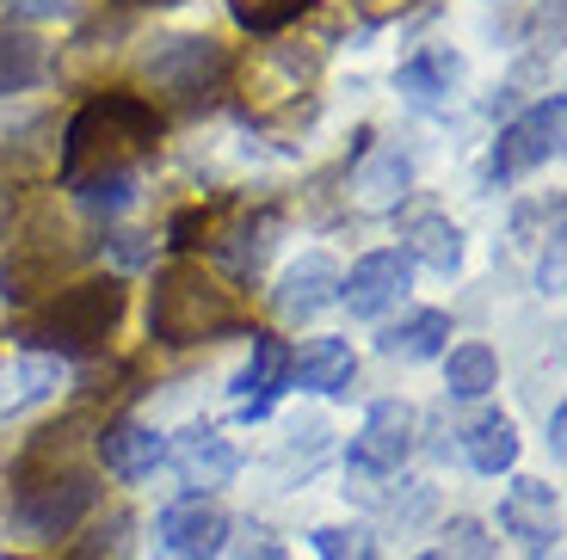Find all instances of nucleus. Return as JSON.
Listing matches in <instances>:
<instances>
[{
  "instance_id": "1",
  "label": "nucleus",
  "mask_w": 567,
  "mask_h": 560,
  "mask_svg": "<svg viewBox=\"0 0 567 560\" xmlns=\"http://www.w3.org/2000/svg\"><path fill=\"white\" fill-rule=\"evenodd\" d=\"M161 148V112L142 93H100L62 129V160L56 185L62 191H93L112 179H136L142 160Z\"/></svg>"
},
{
  "instance_id": "2",
  "label": "nucleus",
  "mask_w": 567,
  "mask_h": 560,
  "mask_svg": "<svg viewBox=\"0 0 567 560\" xmlns=\"http://www.w3.org/2000/svg\"><path fill=\"white\" fill-rule=\"evenodd\" d=\"M247 326L241 302L216 271H204L198 259H167L155 271L148 290V339L161 351H185V345H210V339Z\"/></svg>"
},
{
  "instance_id": "3",
  "label": "nucleus",
  "mask_w": 567,
  "mask_h": 560,
  "mask_svg": "<svg viewBox=\"0 0 567 560\" xmlns=\"http://www.w3.org/2000/svg\"><path fill=\"white\" fill-rule=\"evenodd\" d=\"M130 309L124 278H81L62 283L38 302V314L25 321V345L38 357H93V351L112 345L117 321Z\"/></svg>"
},
{
  "instance_id": "4",
  "label": "nucleus",
  "mask_w": 567,
  "mask_h": 560,
  "mask_svg": "<svg viewBox=\"0 0 567 560\" xmlns=\"http://www.w3.org/2000/svg\"><path fill=\"white\" fill-rule=\"evenodd\" d=\"M19 499H13V530L25 536V542H62V536H74L86 518H93V505H100V480H93V468H43V475H25L13 480Z\"/></svg>"
},
{
  "instance_id": "5",
  "label": "nucleus",
  "mask_w": 567,
  "mask_h": 560,
  "mask_svg": "<svg viewBox=\"0 0 567 560\" xmlns=\"http://www.w3.org/2000/svg\"><path fill=\"white\" fill-rule=\"evenodd\" d=\"M74 235L62 228L56 210H31V222L19 228V240H7L0 259V295L7 302H31L38 290H56V278L74 266Z\"/></svg>"
},
{
  "instance_id": "6",
  "label": "nucleus",
  "mask_w": 567,
  "mask_h": 560,
  "mask_svg": "<svg viewBox=\"0 0 567 560\" xmlns=\"http://www.w3.org/2000/svg\"><path fill=\"white\" fill-rule=\"evenodd\" d=\"M223 74H228V50L216 38H198V31L155 38V50L142 56V81L167 98H198L204 86H216Z\"/></svg>"
},
{
  "instance_id": "7",
  "label": "nucleus",
  "mask_w": 567,
  "mask_h": 560,
  "mask_svg": "<svg viewBox=\"0 0 567 560\" xmlns=\"http://www.w3.org/2000/svg\"><path fill=\"white\" fill-rule=\"evenodd\" d=\"M561 129H567V98H561V93L537 98L525 117H512V124L499 129L494 167H487V173H494V179H518V173L555 160V155H561Z\"/></svg>"
},
{
  "instance_id": "8",
  "label": "nucleus",
  "mask_w": 567,
  "mask_h": 560,
  "mask_svg": "<svg viewBox=\"0 0 567 560\" xmlns=\"http://www.w3.org/2000/svg\"><path fill=\"white\" fill-rule=\"evenodd\" d=\"M413 449V406L408 401H377L358 425L352 449H346V468L358 480H377V475H395Z\"/></svg>"
},
{
  "instance_id": "9",
  "label": "nucleus",
  "mask_w": 567,
  "mask_h": 560,
  "mask_svg": "<svg viewBox=\"0 0 567 560\" xmlns=\"http://www.w3.org/2000/svg\"><path fill=\"white\" fill-rule=\"evenodd\" d=\"M155 542L167 560H216L228 548V518L204 499V492H192V499L167 505L155 518Z\"/></svg>"
},
{
  "instance_id": "10",
  "label": "nucleus",
  "mask_w": 567,
  "mask_h": 560,
  "mask_svg": "<svg viewBox=\"0 0 567 560\" xmlns=\"http://www.w3.org/2000/svg\"><path fill=\"white\" fill-rule=\"evenodd\" d=\"M408 283H413V259L395 247H383V252H364V259L340 278V302L358 321H377L383 309H395L401 295H408Z\"/></svg>"
},
{
  "instance_id": "11",
  "label": "nucleus",
  "mask_w": 567,
  "mask_h": 560,
  "mask_svg": "<svg viewBox=\"0 0 567 560\" xmlns=\"http://www.w3.org/2000/svg\"><path fill=\"white\" fill-rule=\"evenodd\" d=\"M93 449H100L105 475H117V480H142V475H155V463H167V437H161L155 425H142L136 413L105 419L100 437H93Z\"/></svg>"
},
{
  "instance_id": "12",
  "label": "nucleus",
  "mask_w": 567,
  "mask_h": 560,
  "mask_svg": "<svg viewBox=\"0 0 567 560\" xmlns=\"http://www.w3.org/2000/svg\"><path fill=\"white\" fill-rule=\"evenodd\" d=\"M499 530L518 536L525 548H555L561 542V505H555L549 480H512V492L499 499Z\"/></svg>"
},
{
  "instance_id": "13",
  "label": "nucleus",
  "mask_w": 567,
  "mask_h": 560,
  "mask_svg": "<svg viewBox=\"0 0 567 560\" xmlns=\"http://www.w3.org/2000/svg\"><path fill=\"white\" fill-rule=\"evenodd\" d=\"M167 456H173V475H179L192 492L223 487V480L241 475V449L228 444L223 432H210V425H192V432H179Z\"/></svg>"
},
{
  "instance_id": "14",
  "label": "nucleus",
  "mask_w": 567,
  "mask_h": 560,
  "mask_svg": "<svg viewBox=\"0 0 567 560\" xmlns=\"http://www.w3.org/2000/svg\"><path fill=\"white\" fill-rule=\"evenodd\" d=\"M333 295H340V266H333L327 252H302L297 266L278 278V290H271V309H278L284 321H315V314H321Z\"/></svg>"
},
{
  "instance_id": "15",
  "label": "nucleus",
  "mask_w": 567,
  "mask_h": 560,
  "mask_svg": "<svg viewBox=\"0 0 567 560\" xmlns=\"http://www.w3.org/2000/svg\"><path fill=\"white\" fill-rule=\"evenodd\" d=\"M290 388V345L271 333H254V357L235 376V394H241V419H266L271 401Z\"/></svg>"
},
{
  "instance_id": "16",
  "label": "nucleus",
  "mask_w": 567,
  "mask_h": 560,
  "mask_svg": "<svg viewBox=\"0 0 567 560\" xmlns=\"http://www.w3.org/2000/svg\"><path fill=\"white\" fill-rule=\"evenodd\" d=\"M358 376V357L346 339H309L302 351H290V388L302 394H346Z\"/></svg>"
},
{
  "instance_id": "17",
  "label": "nucleus",
  "mask_w": 567,
  "mask_h": 560,
  "mask_svg": "<svg viewBox=\"0 0 567 560\" xmlns=\"http://www.w3.org/2000/svg\"><path fill=\"white\" fill-rule=\"evenodd\" d=\"M56 388H62V364H56V357L19 351L13 364H0V419H19L25 406L50 401Z\"/></svg>"
},
{
  "instance_id": "18",
  "label": "nucleus",
  "mask_w": 567,
  "mask_h": 560,
  "mask_svg": "<svg viewBox=\"0 0 567 560\" xmlns=\"http://www.w3.org/2000/svg\"><path fill=\"white\" fill-rule=\"evenodd\" d=\"M444 345H451V314L444 309H420V314H408V321L377 333V351H383V357H401V364L444 357Z\"/></svg>"
},
{
  "instance_id": "19",
  "label": "nucleus",
  "mask_w": 567,
  "mask_h": 560,
  "mask_svg": "<svg viewBox=\"0 0 567 560\" xmlns=\"http://www.w3.org/2000/svg\"><path fill=\"white\" fill-rule=\"evenodd\" d=\"M463 456L475 475H512L518 468V425L506 413H482V419L463 432Z\"/></svg>"
},
{
  "instance_id": "20",
  "label": "nucleus",
  "mask_w": 567,
  "mask_h": 560,
  "mask_svg": "<svg viewBox=\"0 0 567 560\" xmlns=\"http://www.w3.org/2000/svg\"><path fill=\"white\" fill-rule=\"evenodd\" d=\"M408 259H420V266H432L439 278H456L463 271V228L451 222V216H413L408 228Z\"/></svg>"
},
{
  "instance_id": "21",
  "label": "nucleus",
  "mask_w": 567,
  "mask_h": 560,
  "mask_svg": "<svg viewBox=\"0 0 567 560\" xmlns=\"http://www.w3.org/2000/svg\"><path fill=\"white\" fill-rule=\"evenodd\" d=\"M456 81H463V62H456L451 50H420V56H408L401 74H395V86L413 98V105H444Z\"/></svg>"
},
{
  "instance_id": "22",
  "label": "nucleus",
  "mask_w": 567,
  "mask_h": 560,
  "mask_svg": "<svg viewBox=\"0 0 567 560\" xmlns=\"http://www.w3.org/2000/svg\"><path fill=\"white\" fill-rule=\"evenodd\" d=\"M43 69H50L43 43L31 38V31H7V25H0V98L31 93V86L43 81Z\"/></svg>"
},
{
  "instance_id": "23",
  "label": "nucleus",
  "mask_w": 567,
  "mask_h": 560,
  "mask_svg": "<svg viewBox=\"0 0 567 560\" xmlns=\"http://www.w3.org/2000/svg\"><path fill=\"white\" fill-rule=\"evenodd\" d=\"M444 388L451 401H482L487 388H499V357L487 345H456L444 357Z\"/></svg>"
},
{
  "instance_id": "24",
  "label": "nucleus",
  "mask_w": 567,
  "mask_h": 560,
  "mask_svg": "<svg viewBox=\"0 0 567 560\" xmlns=\"http://www.w3.org/2000/svg\"><path fill=\"white\" fill-rule=\"evenodd\" d=\"M401 191H408V155L401 148H377L364 160V173H358V197H364L370 210H389Z\"/></svg>"
},
{
  "instance_id": "25",
  "label": "nucleus",
  "mask_w": 567,
  "mask_h": 560,
  "mask_svg": "<svg viewBox=\"0 0 567 560\" xmlns=\"http://www.w3.org/2000/svg\"><path fill=\"white\" fill-rule=\"evenodd\" d=\"M321 0H228V13H235V25L254 31V38H271V31L297 25L302 13H315Z\"/></svg>"
},
{
  "instance_id": "26",
  "label": "nucleus",
  "mask_w": 567,
  "mask_h": 560,
  "mask_svg": "<svg viewBox=\"0 0 567 560\" xmlns=\"http://www.w3.org/2000/svg\"><path fill=\"white\" fill-rule=\"evenodd\" d=\"M271 235H278V210H259L254 222H241L235 235L223 240L228 266H235V271H259V266H266V252H271Z\"/></svg>"
},
{
  "instance_id": "27",
  "label": "nucleus",
  "mask_w": 567,
  "mask_h": 560,
  "mask_svg": "<svg viewBox=\"0 0 567 560\" xmlns=\"http://www.w3.org/2000/svg\"><path fill=\"white\" fill-rule=\"evenodd\" d=\"M309 542H315V554H321V560H383V554H377V536L358 530V523H352V530H346V523H321Z\"/></svg>"
},
{
  "instance_id": "28",
  "label": "nucleus",
  "mask_w": 567,
  "mask_h": 560,
  "mask_svg": "<svg viewBox=\"0 0 567 560\" xmlns=\"http://www.w3.org/2000/svg\"><path fill=\"white\" fill-rule=\"evenodd\" d=\"M124 536H130V511H112V523H100V530L86 536L74 548V560H117L124 554Z\"/></svg>"
},
{
  "instance_id": "29",
  "label": "nucleus",
  "mask_w": 567,
  "mask_h": 560,
  "mask_svg": "<svg viewBox=\"0 0 567 560\" xmlns=\"http://www.w3.org/2000/svg\"><path fill=\"white\" fill-rule=\"evenodd\" d=\"M173 247H198L204 235H216V210H185V216H173Z\"/></svg>"
},
{
  "instance_id": "30",
  "label": "nucleus",
  "mask_w": 567,
  "mask_h": 560,
  "mask_svg": "<svg viewBox=\"0 0 567 560\" xmlns=\"http://www.w3.org/2000/svg\"><path fill=\"white\" fill-rule=\"evenodd\" d=\"M7 13L13 19H74L81 0H7Z\"/></svg>"
},
{
  "instance_id": "31",
  "label": "nucleus",
  "mask_w": 567,
  "mask_h": 560,
  "mask_svg": "<svg viewBox=\"0 0 567 560\" xmlns=\"http://www.w3.org/2000/svg\"><path fill=\"white\" fill-rule=\"evenodd\" d=\"M451 548H456L463 560H487V554H494V548H487V536H482V523H475V518H456V523H451Z\"/></svg>"
},
{
  "instance_id": "32",
  "label": "nucleus",
  "mask_w": 567,
  "mask_h": 560,
  "mask_svg": "<svg viewBox=\"0 0 567 560\" xmlns=\"http://www.w3.org/2000/svg\"><path fill=\"white\" fill-rule=\"evenodd\" d=\"M537 290L543 295H561V228L549 235V252L537 259Z\"/></svg>"
},
{
  "instance_id": "33",
  "label": "nucleus",
  "mask_w": 567,
  "mask_h": 560,
  "mask_svg": "<svg viewBox=\"0 0 567 560\" xmlns=\"http://www.w3.org/2000/svg\"><path fill=\"white\" fill-rule=\"evenodd\" d=\"M13 222H19V185H13V173L0 167V240L13 235Z\"/></svg>"
},
{
  "instance_id": "34",
  "label": "nucleus",
  "mask_w": 567,
  "mask_h": 560,
  "mask_svg": "<svg viewBox=\"0 0 567 560\" xmlns=\"http://www.w3.org/2000/svg\"><path fill=\"white\" fill-rule=\"evenodd\" d=\"M543 444H549V456H561V449H567V406H555V413H549V432H543Z\"/></svg>"
},
{
  "instance_id": "35",
  "label": "nucleus",
  "mask_w": 567,
  "mask_h": 560,
  "mask_svg": "<svg viewBox=\"0 0 567 560\" xmlns=\"http://www.w3.org/2000/svg\"><path fill=\"white\" fill-rule=\"evenodd\" d=\"M130 7H179V0H130Z\"/></svg>"
},
{
  "instance_id": "36",
  "label": "nucleus",
  "mask_w": 567,
  "mask_h": 560,
  "mask_svg": "<svg viewBox=\"0 0 567 560\" xmlns=\"http://www.w3.org/2000/svg\"><path fill=\"white\" fill-rule=\"evenodd\" d=\"M413 560H451V554H413Z\"/></svg>"
}]
</instances>
